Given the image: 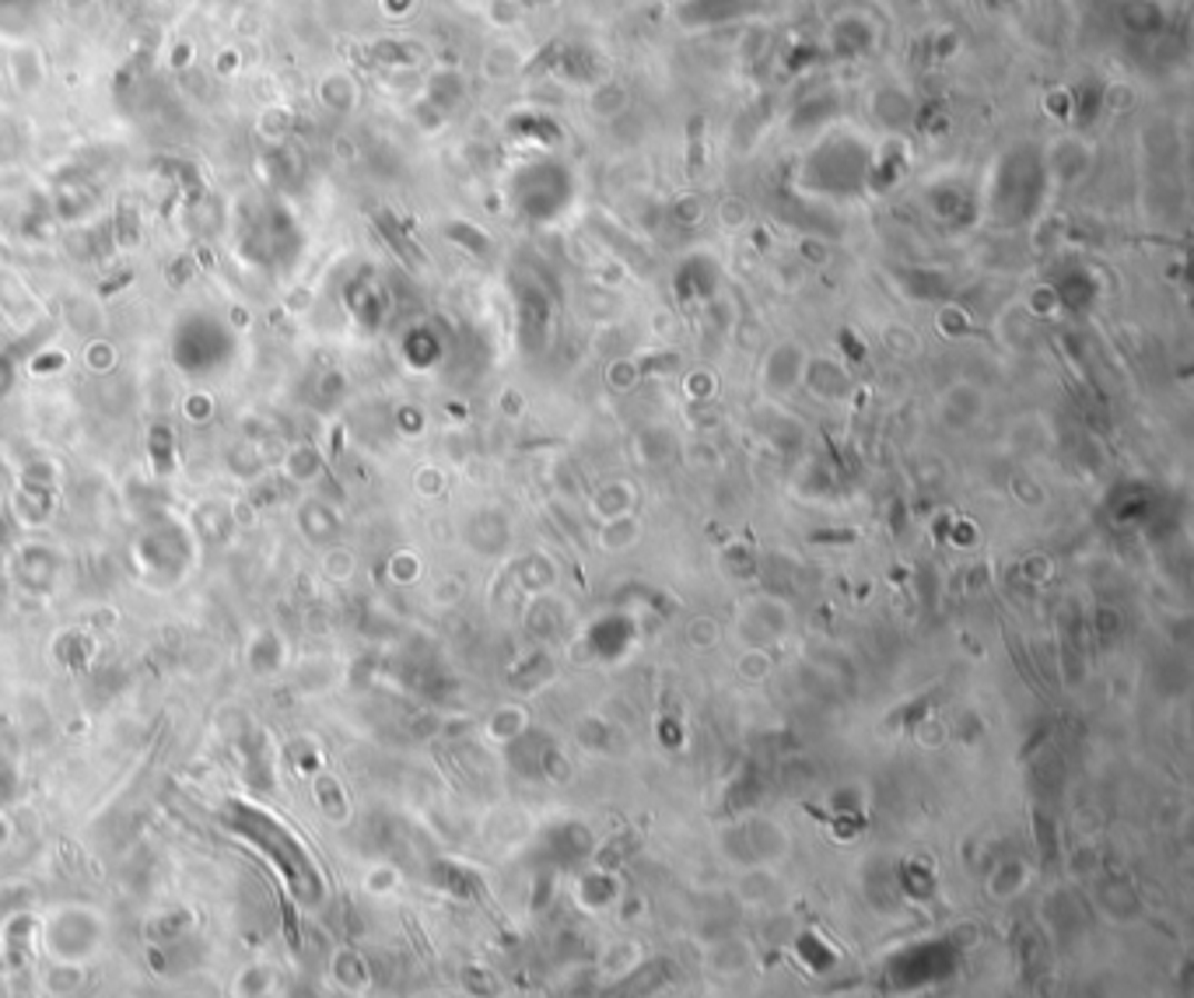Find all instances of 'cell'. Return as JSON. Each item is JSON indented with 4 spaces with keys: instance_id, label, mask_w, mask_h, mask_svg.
<instances>
[{
    "instance_id": "7a4b0ae2",
    "label": "cell",
    "mask_w": 1194,
    "mask_h": 998,
    "mask_svg": "<svg viewBox=\"0 0 1194 998\" xmlns=\"http://www.w3.org/2000/svg\"><path fill=\"white\" fill-rule=\"evenodd\" d=\"M270 985H273V970H270L267 964H252V967L239 970L235 995H239V998H260V995L270 991Z\"/></svg>"
},
{
    "instance_id": "6da1fadb",
    "label": "cell",
    "mask_w": 1194,
    "mask_h": 998,
    "mask_svg": "<svg viewBox=\"0 0 1194 998\" xmlns=\"http://www.w3.org/2000/svg\"><path fill=\"white\" fill-rule=\"evenodd\" d=\"M102 939H106V921L99 911L84 908V904H67V908L53 911L42 925L46 957L57 967H84L102 949Z\"/></svg>"
}]
</instances>
